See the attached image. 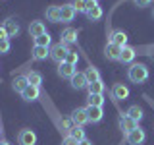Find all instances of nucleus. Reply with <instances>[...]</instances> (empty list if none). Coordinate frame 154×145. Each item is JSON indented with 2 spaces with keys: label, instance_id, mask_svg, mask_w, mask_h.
I'll use <instances>...</instances> for the list:
<instances>
[{
  "label": "nucleus",
  "instance_id": "obj_1",
  "mask_svg": "<svg viewBox=\"0 0 154 145\" xmlns=\"http://www.w3.org/2000/svg\"><path fill=\"white\" fill-rule=\"evenodd\" d=\"M127 77L131 83H144L148 79V68L144 64H131V68L127 70Z\"/></svg>",
  "mask_w": 154,
  "mask_h": 145
},
{
  "label": "nucleus",
  "instance_id": "obj_2",
  "mask_svg": "<svg viewBox=\"0 0 154 145\" xmlns=\"http://www.w3.org/2000/svg\"><path fill=\"white\" fill-rule=\"evenodd\" d=\"M67 52H69L67 45H64V43H58V45H54V47L50 48V58L54 62H58V64H62V62H66Z\"/></svg>",
  "mask_w": 154,
  "mask_h": 145
},
{
  "label": "nucleus",
  "instance_id": "obj_3",
  "mask_svg": "<svg viewBox=\"0 0 154 145\" xmlns=\"http://www.w3.org/2000/svg\"><path fill=\"white\" fill-rule=\"evenodd\" d=\"M144 139H146V134H144L143 128H135L133 132L127 134V143L129 145H143Z\"/></svg>",
  "mask_w": 154,
  "mask_h": 145
},
{
  "label": "nucleus",
  "instance_id": "obj_4",
  "mask_svg": "<svg viewBox=\"0 0 154 145\" xmlns=\"http://www.w3.org/2000/svg\"><path fill=\"white\" fill-rule=\"evenodd\" d=\"M4 29H6V33H8V39L17 37L19 33H21V25H19V21L16 18H8L6 21H4Z\"/></svg>",
  "mask_w": 154,
  "mask_h": 145
},
{
  "label": "nucleus",
  "instance_id": "obj_5",
  "mask_svg": "<svg viewBox=\"0 0 154 145\" xmlns=\"http://www.w3.org/2000/svg\"><path fill=\"white\" fill-rule=\"evenodd\" d=\"M17 141H19V145H35L37 143V134L33 132V130H21L19 132V135H17Z\"/></svg>",
  "mask_w": 154,
  "mask_h": 145
},
{
  "label": "nucleus",
  "instance_id": "obj_6",
  "mask_svg": "<svg viewBox=\"0 0 154 145\" xmlns=\"http://www.w3.org/2000/svg\"><path fill=\"white\" fill-rule=\"evenodd\" d=\"M77 16V12H75V8L71 6V4H64V6H60V21H64V23H69V21H73Z\"/></svg>",
  "mask_w": 154,
  "mask_h": 145
},
{
  "label": "nucleus",
  "instance_id": "obj_7",
  "mask_svg": "<svg viewBox=\"0 0 154 145\" xmlns=\"http://www.w3.org/2000/svg\"><path fill=\"white\" fill-rule=\"evenodd\" d=\"M110 43H114L118 47H127V33L123 29H114L110 33Z\"/></svg>",
  "mask_w": 154,
  "mask_h": 145
},
{
  "label": "nucleus",
  "instance_id": "obj_8",
  "mask_svg": "<svg viewBox=\"0 0 154 145\" xmlns=\"http://www.w3.org/2000/svg\"><path fill=\"white\" fill-rule=\"evenodd\" d=\"M122 50H123V47H118V45H114V43H108L104 48V56L108 58V60H119L122 58Z\"/></svg>",
  "mask_w": 154,
  "mask_h": 145
},
{
  "label": "nucleus",
  "instance_id": "obj_9",
  "mask_svg": "<svg viewBox=\"0 0 154 145\" xmlns=\"http://www.w3.org/2000/svg\"><path fill=\"white\" fill-rule=\"evenodd\" d=\"M85 16L89 18V21H98L102 18V8L98 6V2H89V8H87Z\"/></svg>",
  "mask_w": 154,
  "mask_h": 145
},
{
  "label": "nucleus",
  "instance_id": "obj_10",
  "mask_svg": "<svg viewBox=\"0 0 154 145\" xmlns=\"http://www.w3.org/2000/svg\"><path fill=\"white\" fill-rule=\"evenodd\" d=\"M85 110H87V116H89V122H93V124L100 122V120H102V116H104L102 106H91V105H87Z\"/></svg>",
  "mask_w": 154,
  "mask_h": 145
},
{
  "label": "nucleus",
  "instance_id": "obj_11",
  "mask_svg": "<svg viewBox=\"0 0 154 145\" xmlns=\"http://www.w3.org/2000/svg\"><path fill=\"white\" fill-rule=\"evenodd\" d=\"M71 122H73V126H85L87 122H89L87 110L85 108H75L73 112H71Z\"/></svg>",
  "mask_w": 154,
  "mask_h": 145
},
{
  "label": "nucleus",
  "instance_id": "obj_12",
  "mask_svg": "<svg viewBox=\"0 0 154 145\" xmlns=\"http://www.w3.org/2000/svg\"><path fill=\"white\" fill-rule=\"evenodd\" d=\"M119 128H122L125 134H129V132H133L135 128H139V122H137V120H133L131 116L123 114L122 118H119Z\"/></svg>",
  "mask_w": 154,
  "mask_h": 145
},
{
  "label": "nucleus",
  "instance_id": "obj_13",
  "mask_svg": "<svg viewBox=\"0 0 154 145\" xmlns=\"http://www.w3.org/2000/svg\"><path fill=\"white\" fill-rule=\"evenodd\" d=\"M69 83H71V87L73 89H85L87 85H89V81H87V76H85V72H77V74L69 79Z\"/></svg>",
  "mask_w": 154,
  "mask_h": 145
},
{
  "label": "nucleus",
  "instance_id": "obj_14",
  "mask_svg": "<svg viewBox=\"0 0 154 145\" xmlns=\"http://www.w3.org/2000/svg\"><path fill=\"white\" fill-rule=\"evenodd\" d=\"M77 74V70H75V66H71V64H67V62H62V64H58V76L60 77H66V79H71Z\"/></svg>",
  "mask_w": 154,
  "mask_h": 145
},
{
  "label": "nucleus",
  "instance_id": "obj_15",
  "mask_svg": "<svg viewBox=\"0 0 154 145\" xmlns=\"http://www.w3.org/2000/svg\"><path fill=\"white\" fill-rule=\"evenodd\" d=\"M45 33H46V27H45V23H42V21L35 19V21L29 23V35H31L33 39H35V37H41V35H45Z\"/></svg>",
  "mask_w": 154,
  "mask_h": 145
},
{
  "label": "nucleus",
  "instance_id": "obj_16",
  "mask_svg": "<svg viewBox=\"0 0 154 145\" xmlns=\"http://www.w3.org/2000/svg\"><path fill=\"white\" fill-rule=\"evenodd\" d=\"M112 97L116 101H125L129 97V89L125 87L123 83H116L114 87H112Z\"/></svg>",
  "mask_w": 154,
  "mask_h": 145
},
{
  "label": "nucleus",
  "instance_id": "obj_17",
  "mask_svg": "<svg viewBox=\"0 0 154 145\" xmlns=\"http://www.w3.org/2000/svg\"><path fill=\"white\" fill-rule=\"evenodd\" d=\"M46 56H50V48H46V47H33V50H31V58L33 60H37V62H41V60H46Z\"/></svg>",
  "mask_w": 154,
  "mask_h": 145
},
{
  "label": "nucleus",
  "instance_id": "obj_18",
  "mask_svg": "<svg viewBox=\"0 0 154 145\" xmlns=\"http://www.w3.org/2000/svg\"><path fill=\"white\" fill-rule=\"evenodd\" d=\"M38 95H41V89H38V87H35V85H29L27 89L21 93V99L27 101V103H33V101L38 99Z\"/></svg>",
  "mask_w": 154,
  "mask_h": 145
},
{
  "label": "nucleus",
  "instance_id": "obj_19",
  "mask_svg": "<svg viewBox=\"0 0 154 145\" xmlns=\"http://www.w3.org/2000/svg\"><path fill=\"white\" fill-rule=\"evenodd\" d=\"M12 87H14V91H17V93L21 95L23 91H25L27 87H29V79H27V76H17V77H14Z\"/></svg>",
  "mask_w": 154,
  "mask_h": 145
},
{
  "label": "nucleus",
  "instance_id": "obj_20",
  "mask_svg": "<svg viewBox=\"0 0 154 145\" xmlns=\"http://www.w3.org/2000/svg\"><path fill=\"white\" fill-rule=\"evenodd\" d=\"M62 43H64V45L77 43V29H73V27H66L64 31H62Z\"/></svg>",
  "mask_w": 154,
  "mask_h": 145
},
{
  "label": "nucleus",
  "instance_id": "obj_21",
  "mask_svg": "<svg viewBox=\"0 0 154 145\" xmlns=\"http://www.w3.org/2000/svg\"><path fill=\"white\" fill-rule=\"evenodd\" d=\"M135 56H137V52H135V48H133V47H123L119 62H123V64H131V62L135 60Z\"/></svg>",
  "mask_w": 154,
  "mask_h": 145
},
{
  "label": "nucleus",
  "instance_id": "obj_22",
  "mask_svg": "<svg viewBox=\"0 0 154 145\" xmlns=\"http://www.w3.org/2000/svg\"><path fill=\"white\" fill-rule=\"evenodd\" d=\"M46 19L48 21H60V6H48L46 8Z\"/></svg>",
  "mask_w": 154,
  "mask_h": 145
},
{
  "label": "nucleus",
  "instance_id": "obj_23",
  "mask_svg": "<svg viewBox=\"0 0 154 145\" xmlns=\"http://www.w3.org/2000/svg\"><path fill=\"white\" fill-rule=\"evenodd\" d=\"M69 137H73L75 141H83V139H85V130H83V126H73V128L69 130Z\"/></svg>",
  "mask_w": 154,
  "mask_h": 145
},
{
  "label": "nucleus",
  "instance_id": "obj_24",
  "mask_svg": "<svg viewBox=\"0 0 154 145\" xmlns=\"http://www.w3.org/2000/svg\"><path fill=\"white\" fill-rule=\"evenodd\" d=\"M125 114L131 116L133 120H137V122H139V120L143 118V108L139 105H133V106H129V108H127V112H125Z\"/></svg>",
  "mask_w": 154,
  "mask_h": 145
},
{
  "label": "nucleus",
  "instance_id": "obj_25",
  "mask_svg": "<svg viewBox=\"0 0 154 145\" xmlns=\"http://www.w3.org/2000/svg\"><path fill=\"white\" fill-rule=\"evenodd\" d=\"M87 89H89V93H93V95H102L104 93L102 79H100V81H94V83H89V85H87Z\"/></svg>",
  "mask_w": 154,
  "mask_h": 145
},
{
  "label": "nucleus",
  "instance_id": "obj_26",
  "mask_svg": "<svg viewBox=\"0 0 154 145\" xmlns=\"http://www.w3.org/2000/svg\"><path fill=\"white\" fill-rule=\"evenodd\" d=\"M85 76H87V81L89 83H94V81H100V74H98V70L96 68H87V72H85Z\"/></svg>",
  "mask_w": 154,
  "mask_h": 145
},
{
  "label": "nucleus",
  "instance_id": "obj_27",
  "mask_svg": "<svg viewBox=\"0 0 154 145\" xmlns=\"http://www.w3.org/2000/svg\"><path fill=\"white\" fill-rule=\"evenodd\" d=\"M35 45L37 47H50L52 45V37L48 35V33H45V35H41V37H35Z\"/></svg>",
  "mask_w": 154,
  "mask_h": 145
},
{
  "label": "nucleus",
  "instance_id": "obj_28",
  "mask_svg": "<svg viewBox=\"0 0 154 145\" xmlns=\"http://www.w3.org/2000/svg\"><path fill=\"white\" fill-rule=\"evenodd\" d=\"M87 103H89L91 106H102V105H104V97H102V95H93V93H89V97H87Z\"/></svg>",
  "mask_w": 154,
  "mask_h": 145
},
{
  "label": "nucleus",
  "instance_id": "obj_29",
  "mask_svg": "<svg viewBox=\"0 0 154 145\" xmlns=\"http://www.w3.org/2000/svg\"><path fill=\"white\" fill-rule=\"evenodd\" d=\"M27 79H29V85H35V87H41V83H42V76L38 74V72L27 74Z\"/></svg>",
  "mask_w": 154,
  "mask_h": 145
},
{
  "label": "nucleus",
  "instance_id": "obj_30",
  "mask_svg": "<svg viewBox=\"0 0 154 145\" xmlns=\"http://www.w3.org/2000/svg\"><path fill=\"white\" fill-rule=\"evenodd\" d=\"M71 6L75 8V12H87V8H89V0H71Z\"/></svg>",
  "mask_w": 154,
  "mask_h": 145
},
{
  "label": "nucleus",
  "instance_id": "obj_31",
  "mask_svg": "<svg viewBox=\"0 0 154 145\" xmlns=\"http://www.w3.org/2000/svg\"><path fill=\"white\" fill-rule=\"evenodd\" d=\"M66 62H67V64H71V66H75L77 62H79V54L73 52V50H69V52H67V56H66Z\"/></svg>",
  "mask_w": 154,
  "mask_h": 145
},
{
  "label": "nucleus",
  "instance_id": "obj_32",
  "mask_svg": "<svg viewBox=\"0 0 154 145\" xmlns=\"http://www.w3.org/2000/svg\"><path fill=\"white\" fill-rule=\"evenodd\" d=\"M10 48H12V43H10V39H4V41H0V54H8Z\"/></svg>",
  "mask_w": 154,
  "mask_h": 145
},
{
  "label": "nucleus",
  "instance_id": "obj_33",
  "mask_svg": "<svg viewBox=\"0 0 154 145\" xmlns=\"http://www.w3.org/2000/svg\"><path fill=\"white\" fill-rule=\"evenodd\" d=\"M150 2H152V0H135V4H137L139 8H146V6H150Z\"/></svg>",
  "mask_w": 154,
  "mask_h": 145
},
{
  "label": "nucleus",
  "instance_id": "obj_34",
  "mask_svg": "<svg viewBox=\"0 0 154 145\" xmlns=\"http://www.w3.org/2000/svg\"><path fill=\"white\" fill-rule=\"evenodd\" d=\"M62 145H79V141H75L73 137H69V135H67L64 141H62Z\"/></svg>",
  "mask_w": 154,
  "mask_h": 145
},
{
  "label": "nucleus",
  "instance_id": "obj_35",
  "mask_svg": "<svg viewBox=\"0 0 154 145\" xmlns=\"http://www.w3.org/2000/svg\"><path fill=\"white\" fill-rule=\"evenodd\" d=\"M4 39H8V33L4 29V25H0V41H4Z\"/></svg>",
  "mask_w": 154,
  "mask_h": 145
},
{
  "label": "nucleus",
  "instance_id": "obj_36",
  "mask_svg": "<svg viewBox=\"0 0 154 145\" xmlns=\"http://www.w3.org/2000/svg\"><path fill=\"white\" fill-rule=\"evenodd\" d=\"M79 145H93V143H91V141H89V139H87V137H85V139H83V141H79Z\"/></svg>",
  "mask_w": 154,
  "mask_h": 145
},
{
  "label": "nucleus",
  "instance_id": "obj_37",
  "mask_svg": "<svg viewBox=\"0 0 154 145\" xmlns=\"http://www.w3.org/2000/svg\"><path fill=\"white\" fill-rule=\"evenodd\" d=\"M0 145H10V143L8 141H0Z\"/></svg>",
  "mask_w": 154,
  "mask_h": 145
},
{
  "label": "nucleus",
  "instance_id": "obj_38",
  "mask_svg": "<svg viewBox=\"0 0 154 145\" xmlns=\"http://www.w3.org/2000/svg\"><path fill=\"white\" fill-rule=\"evenodd\" d=\"M89 2H98V0H89Z\"/></svg>",
  "mask_w": 154,
  "mask_h": 145
},
{
  "label": "nucleus",
  "instance_id": "obj_39",
  "mask_svg": "<svg viewBox=\"0 0 154 145\" xmlns=\"http://www.w3.org/2000/svg\"><path fill=\"white\" fill-rule=\"evenodd\" d=\"M0 134H2V126H0Z\"/></svg>",
  "mask_w": 154,
  "mask_h": 145
}]
</instances>
